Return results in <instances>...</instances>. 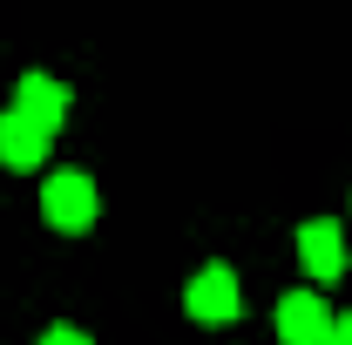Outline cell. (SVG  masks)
<instances>
[{
	"instance_id": "2",
	"label": "cell",
	"mask_w": 352,
	"mask_h": 345,
	"mask_svg": "<svg viewBox=\"0 0 352 345\" xmlns=\"http://www.w3.org/2000/svg\"><path fill=\"white\" fill-rule=\"evenodd\" d=\"M41 210H47L54 230H88V223H95V183H88V176H47Z\"/></svg>"
},
{
	"instance_id": "1",
	"label": "cell",
	"mask_w": 352,
	"mask_h": 345,
	"mask_svg": "<svg viewBox=\"0 0 352 345\" xmlns=\"http://www.w3.org/2000/svg\"><path fill=\"white\" fill-rule=\"evenodd\" d=\"M278 339L285 345H325L332 339V311L318 291H285L278 298Z\"/></svg>"
},
{
	"instance_id": "8",
	"label": "cell",
	"mask_w": 352,
	"mask_h": 345,
	"mask_svg": "<svg viewBox=\"0 0 352 345\" xmlns=\"http://www.w3.org/2000/svg\"><path fill=\"white\" fill-rule=\"evenodd\" d=\"M325 345H352V318H332V339Z\"/></svg>"
},
{
	"instance_id": "3",
	"label": "cell",
	"mask_w": 352,
	"mask_h": 345,
	"mask_svg": "<svg viewBox=\"0 0 352 345\" xmlns=\"http://www.w3.org/2000/svg\"><path fill=\"white\" fill-rule=\"evenodd\" d=\"M183 304H190V318H204V325H223V318H237V278H230L223 264H204V271L190 278Z\"/></svg>"
},
{
	"instance_id": "7",
	"label": "cell",
	"mask_w": 352,
	"mask_h": 345,
	"mask_svg": "<svg viewBox=\"0 0 352 345\" xmlns=\"http://www.w3.org/2000/svg\"><path fill=\"white\" fill-rule=\"evenodd\" d=\"M41 345H88V339H82V332H75V325H54V332H47Z\"/></svg>"
},
{
	"instance_id": "4",
	"label": "cell",
	"mask_w": 352,
	"mask_h": 345,
	"mask_svg": "<svg viewBox=\"0 0 352 345\" xmlns=\"http://www.w3.org/2000/svg\"><path fill=\"white\" fill-rule=\"evenodd\" d=\"M14 109H21L34 129L54 135V129H61V115H68V88L54 82V75H28V82H21V95H14Z\"/></svg>"
},
{
	"instance_id": "6",
	"label": "cell",
	"mask_w": 352,
	"mask_h": 345,
	"mask_svg": "<svg viewBox=\"0 0 352 345\" xmlns=\"http://www.w3.org/2000/svg\"><path fill=\"white\" fill-rule=\"evenodd\" d=\"M298 258H305L311 278H339V271H346V237H339V223H305V230H298Z\"/></svg>"
},
{
	"instance_id": "5",
	"label": "cell",
	"mask_w": 352,
	"mask_h": 345,
	"mask_svg": "<svg viewBox=\"0 0 352 345\" xmlns=\"http://www.w3.org/2000/svg\"><path fill=\"white\" fill-rule=\"evenodd\" d=\"M41 156H47V129H34L21 109H7L0 115V163L7 170H34Z\"/></svg>"
}]
</instances>
